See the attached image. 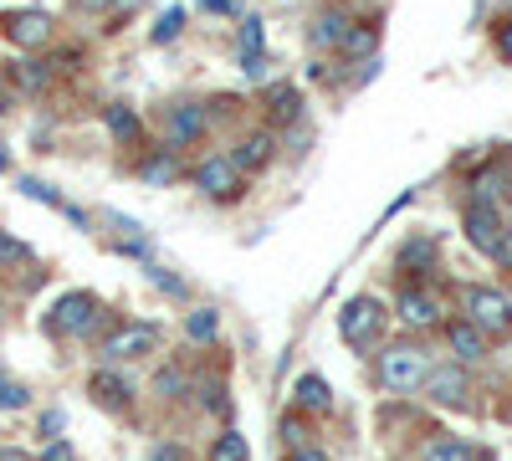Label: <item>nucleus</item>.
<instances>
[{
	"label": "nucleus",
	"instance_id": "nucleus-3",
	"mask_svg": "<svg viewBox=\"0 0 512 461\" xmlns=\"http://www.w3.org/2000/svg\"><path fill=\"white\" fill-rule=\"evenodd\" d=\"M379 333H384V303L379 298L359 292V298H349L344 308H338V339H344L349 349L379 344Z\"/></svg>",
	"mask_w": 512,
	"mask_h": 461
},
{
	"label": "nucleus",
	"instance_id": "nucleus-28",
	"mask_svg": "<svg viewBox=\"0 0 512 461\" xmlns=\"http://www.w3.org/2000/svg\"><path fill=\"white\" fill-rule=\"evenodd\" d=\"M21 195H31V200H41V205H57V211H67L62 195H57L47 180H21Z\"/></svg>",
	"mask_w": 512,
	"mask_h": 461
},
{
	"label": "nucleus",
	"instance_id": "nucleus-35",
	"mask_svg": "<svg viewBox=\"0 0 512 461\" xmlns=\"http://www.w3.org/2000/svg\"><path fill=\"white\" fill-rule=\"evenodd\" d=\"M282 441L303 451V446H308V426H303V421H282Z\"/></svg>",
	"mask_w": 512,
	"mask_h": 461
},
{
	"label": "nucleus",
	"instance_id": "nucleus-22",
	"mask_svg": "<svg viewBox=\"0 0 512 461\" xmlns=\"http://www.w3.org/2000/svg\"><path fill=\"white\" fill-rule=\"evenodd\" d=\"M251 451H246V436L241 431H221L216 436V446H210V461H246Z\"/></svg>",
	"mask_w": 512,
	"mask_h": 461
},
{
	"label": "nucleus",
	"instance_id": "nucleus-16",
	"mask_svg": "<svg viewBox=\"0 0 512 461\" xmlns=\"http://www.w3.org/2000/svg\"><path fill=\"white\" fill-rule=\"evenodd\" d=\"M103 123H108V134H113L118 144H139V139H144V123H139V113L128 108V103H108V108H103Z\"/></svg>",
	"mask_w": 512,
	"mask_h": 461
},
{
	"label": "nucleus",
	"instance_id": "nucleus-23",
	"mask_svg": "<svg viewBox=\"0 0 512 461\" xmlns=\"http://www.w3.org/2000/svg\"><path fill=\"white\" fill-rule=\"evenodd\" d=\"M31 262V246L16 241L11 231H0V272H11V267H26Z\"/></svg>",
	"mask_w": 512,
	"mask_h": 461
},
{
	"label": "nucleus",
	"instance_id": "nucleus-8",
	"mask_svg": "<svg viewBox=\"0 0 512 461\" xmlns=\"http://www.w3.org/2000/svg\"><path fill=\"white\" fill-rule=\"evenodd\" d=\"M0 36H6L11 47H21V52H36V47L52 41V16L47 11H6L0 16Z\"/></svg>",
	"mask_w": 512,
	"mask_h": 461
},
{
	"label": "nucleus",
	"instance_id": "nucleus-13",
	"mask_svg": "<svg viewBox=\"0 0 512 461\" xmlns=\"http://www.w3.org/2000/svg\"><path fill=\"white\" fill-rule=\"evenodd\" d=\"M272 154H277V139H272L267 129H262V134H246V139L231 149V159H236V170H241V175H251V170H267Z\"/></svg>",
	"mask_w": 512,
	"mask_h": 461
},
{
	"label": "nucleus",
	"instance_id": "nucleus-10",
	"mask_svg": "<svg viewBox=\"0 0 512 461\" xmlns=\"http://www.w3.org/2000/svg\"><path fill=\"white\" fill-rule=\"evenodd\" d=\"M420 390H425V400L441 405V410H461L466 400H472V380H466V369H461V364L431 369V380H425Z\"/></svg>",
	"mask_w": 512,
	"mask_h": 461
},
{
	"label": "nucleus",
	"instance_id": "nucleus-7",
	"mask_svg": "<svg viewBox=\"0 0 512 461\" xmlns=\"http://www.w3.org/2000/svg\"><path fill=\"white\" fill-rule=\"evenodd\" d=\"M154 349H159V328L154 323H123L118 333L103 339V359L108 364H134V359H144Z\"/></svg>",
	"mask_w": 512,
	"mask_h": 461
},
{
	"label": "nucleus",
	"instance_id": "nucleus-11",
	"mask_svg": "<svg viewBox=\"0 0 512 461\" xmlns=\"http://www.w3.org/2000/svg\"><path fill=\"white\" fill-rule=\"evenodd\" d=\"M400 323L405 328H420V333L436 328L441 323V303L431 298V292H420V287H405L400 292Z\"/></svg>",
	"mask_w": 512,
	"mask_h": 461
},
{
	"label": "nucleus",
	"instance_id": "nucleus-24",
	"mask_svg": "<svg viewBox=\"0 0 512 461\" xmlns=\"http://www.w3.org/2000/svg\"><path fill=\"white\" fill-rule=\"evenodd\" d=\"M180 31H185V11H180V6H169V11L159 16V26H154V47H169V41H180Z\"/></svg>",
	"mask_w": 512,
	"mask_h": 461
},
{
	"label": "nucleus",
	"instance_id": "nucleus-43",
	"mask_svg": "<svg viewBox=\"0 0 512 461\" xmlns=\"http://www.w3.org/2000/svg\"><path fill=\"white\" fill-rule=\"evenodd\" d=\"M6 170H11V154H6V149H0V175H6Z\"/></svg>",
	"mask_w": 512,
	"mask_h": 461
},
{
	"label": "nucleus",
	"instance_id": "nucleus-30",
	"mask_svg": "<svg viewBox=\"0 0 512 461\" xmlns=\"http://www.w3.org/2000/svg\"><path fill=\"white\" fill-rule=\"evenodd\" d=\"M16 82H21V88H47L52 72H47V67H36V62H21V67H16Z\"/></svg>",
	"mask_w": 512,
	"mask_h": 461
},
{
	"label": "nucleus",
	"instance_id": "nucleus-14",
	"mask_svg": "<svg viewBox=\"0 0 512 461\" xmlns=\"http://www.w3.org/2000/svg\"><path fill=\"white\" fill-rule=\"evenodd\" d=\"M349 31H354V21H349L344 11H323V16L313 21V47H318V52H344Z\"/></svg>",
	"mask_w": 512,
	"mask_h": 461
},
{
	"label": "nucleus",
	"instance_id": "nucleus-20",
	"mask_svg": "<svg viewBox=\"0 0 512 461\" xmlns=\"http://www.w3.org/2000/svg\"><path fill=\"white\" fill-rule=\"evenodd\" d=\"M374 47H379V21H354V31H349V41H344L338 57H369Z\"/></svg>",
	"mask_w": 512,
	"mask_h": 461
},
{
	"label": "nucleus",
	"instance_id": "nucleus-31",
	"mask_svg": "<svg viewBox=\"0 0 512 461\" xmlns=\"http://www.w3.org/2000/svg\"><path fill=\"white\" fill-rule=\"evenodd\" d=\"M262 47H267V31H262V21L251 16V21L241 26V52H262Z\"/></svg>",
	"mask_w": 512,
	"mask_h": 461
},
{
	"label": "nucleus",
	"instance_id": "nucleus-27",
	"mask_svg": "<svg viewBox=\"0 0 512 461\" xmlns=\"http://www.w3.org/2000/svg\"><path fill=\"white\" fill-rule=\"evenodd\" d=\"M26 405H31V390L0 374V410H26Z\"/></svg>",
	"mask_w": 512,
	"mask_h": 461
},
{
	"label": "nucleus",
	"instance_id": "nucleus-33",
	"mask_svg": "<svg viewBox=\"0 0 512 461\" xmlns=\"http://www.w3.org/2000/svg\"><path fill=\"white\" fill-rule=\"evenodd\" d=\"M62 426H67L62 410H47V415H41V436H47V441H62Z\"/></svg>",
	"mask_w": 512,
	"mask_h": 461
},
{
	"label": "nucleus",
	"instance_id": "nucleus-26",
	"mask_svg": "<svg viewBox=\"0 0 512 461\" xmlns=\"http://www.w3.org/2000/svg\"><path fill=\"white\" fill-rule=\"evenodd\" d=\"M297 108H303V103H297V88H292V82H277V88H272V118H292Z\"/></svg>",
	"mask_w": 512,
	"mask_h": 461
},
{
	"label": "nucleus",
	"instance_id": "nucleus-15",
	"mask_svg": "<svg viewBox=\"0 0 512 461\" xmlns=\"http://www.w3.org/2000/svg\"><path fill=\"white\" fill-rule=\"evenodd\" d=\"M88 390H93V400H98L103 410H123L128 400H134V385H128L123 374H113V369H98L93 380H88Z\"/></svg>",
	"mask_w": 512,
	"mask_h": 461
},
{
	"label": "nucleus",
	"instance_id": "nucleus-32",
	"mask_svg": "<svg viewBox=\"0 0 512 461\" xmlns=\"http://www.w3.org/2000/svg\"><path fill=\"white\" fill-rule=\"evenodd\" d=\"M149 277H154L159 292H175V298H185V282H180V277H169L164 267H149Z\"/></svg>",
	"mask_w": 512,
	"mask_h": 461
},
{
	"label": "nucleus",
	"instance_id": "nucleus-37",
	"mask_svg": "<svg viewBox=\"0 0 512 461\" xmlns=\"http://www.w3.org/2000/svg\"><path fill=\"white\" fill-rule=\"evenodd\" d=\"M149 461H185V451H180L175 441H164V446H154V451H149Z\"/></svg>",
	"mask_w": 512,
	"mask_h": 461
},
{
	"label": "nucleus",
	"instance_id": "nucleus-12",
	"mask_svg": "<svg viewBox=\"0 0 512 461\" xmlns=\"http://www.w3.org/2000/svg\"><path fill=\"white\" fill-rule=\"evenodd\" d=\"M446 339H451V349L461 354V364H482V359H487V333H482L472 318H451V323H446Z\"/></svg>",
	"mask_w": 512,
	"mask_h": 461
},
{
	"label": "nucleus",
	"instance_id": "nucleus-5",
	"mask_svg": "<svg viewBox=\"0 0 512 461\" xmlns=\"http://www.w3.org/2000/svg\"><path fill=\"white\" fill-rule=\"evenodd\" d=\"M461 313L472 318L482 333H507V328H512V303L502 298L497 287H477V282H466V287H461Z\"/></svg>",
	"mask_w": 512,
	"mask_h": 461
},
{
	"label": "nucleus",
	"instance_id": "nucleus-1",
	"mask_svg": "<svg viewBox=\"0 0 512 461\" xmlns=\"http://www.w3.org/2000/svg\"><path fill=\"white\" fill-rule=\"evenodd\" d=\"M431 354H425L420 344H395V349H384L379 354V385L384 390H420L425 380H431Z\"/></svg>",
	"mask_w": 512,
	"mask_h": 461
},
{
	"label": "nucleus",
	"instance_id": "nucleus-21",
	"mask_svg": "<svg viewBox=\"0 0 512 461\" xmlns=\"http://www.w3.org/2000/svg\"><path fill=\"white\" fill-rule=\"evenodd\" d=\"M185 333H190L195 344H210V339L221 333V313H216V308H195V313L185 318Z\"/></svg>",
	"mask_w": 512,
	"mask_h": 461
},
{
	"label": "nucleus",
	"instance_id": "nucleus-34",
	"mask_svg": "<svg viewBox=\"0 0 512 461\" xmlns=\"http://www.w3.org/2000/svg\"><path fill=\"white\" fill-rule=\"evenodd\" d=\"M241 72L262 82V77H267V57H262V52H241Z\"/></svg>",
	"mask_w": 512,
	"mask_h": 461
},
{
	"label": "nucleus",
	"instance_id": "nucleus-9",
	"mask_svg": "<svg viewBox=\"0 0 512 461\" xmlns=\"http://www.w3.org/2000/svg\"><path fill=\"white\" fill-rule=\"evenodd\" d=\"M205 129H210V113L200 108V103H175L169 108V118H164V139H169V149H195L200 139H205Z\"/></svg>",
	"mask_w": 512,
	"mask_h": 461
},
{
	"label": "nucleus",
	"instance_id": "nucleus-29",
	"mask_svg": "<svg viewBox=\"0 0 512 461\" xmlns=\"http://www.w3.org/2000/svg\"><path fill=\"white\" fill-rule=\"evenodd\" d=\"M154 390H159L164 400H180V395H185V374H180V369H164L159 380H154Z\"/></svg>",
	"mask_w": 512,
	"mask_h": 461
},
{
	"label": "nucleus",
	"instance_id": "nucleus-4",
	"mask_svg": "<svg viewBox=\"0 0 512 461\" xmlns=\"http://www.w3.org/2000/svg\"><path fill=\"white\" fill-rule=\"evenodd\" d=\"M195 190H200L205 200L231 205V200H241L246 175L236 170V159H231V154H210V159H200V164H195Z\"/></svg>",
	"mask_w": 512,
	"mask_h": 461
},
{
	"label": "nucleus",
	"instance_id": "nucleus-6",
	"mask_svg": "<svg viewBox=\"0 0 512 461\" xmlns=\"http://www.w3.org/2000/svg\"><path fill=\"white\" fill-rule=\"evenodd\" d=\"M461 231H466V241H472L477 251L497 257L512 226H502V211H497V205H487V200H472V205L461 211Z\"/></svg>",
	"mask_w": 512,
	"mask_h": 461
},
{
	"label": "nucleus",
	"instance_id": "nucleus-2",
	"mask_svg": "<svg viewBox=\"0 0 512 461\" xmlns=\"http://www.w3.org/2000/svg\"><path fill=\"white\" fill-rule=\"evenodd\" d=\"M98 323H103V308H98L93 292H62L47 313V328L57 339H93Z\"/></svg>",
	"mask_w": 512,
	"mask_h": 461
},
{
	"label": "nucleus",
	"instance_id": "nucleus-17",
	"mask_svg": "<svg viewBox=\"0 0 512 461\" xmlns=\"http://www.w3.org/2000/svg\"><path fill=\"white\" fill-rule=\"evenodd\" d=\"M292 395H297V405H303V410H313V415H328V410H333V390H328V380H323V374H303Z\"/></svg>",
	"mask_w": 512,
	"mask_h": 461
},
{
	"label": "nucleus",
	"instance_id": "nucleus-38",
	"mask_svg": "<svg viewBox=\"0 0 512 461\" xmlns=\"http://www.w3.org/2000/svg\"><path fill=\"white\" fill-rule=\"evenodd\" d=\"M497 47H502V57H507V62H512V21H507V26H502V36H497Z\"/></svg>",
	"mask_w": 512,
	"mask_h": 461
},
{
	"label": "nucleus",
	"instance_id": "nucleus-36",
	"mask_svg": "<svg viewBox=\"0 0 512 461\" xmlns=\"http://www.w3.org/2000/svg\"><path fill=\"white\" fill-rule=\"evenodd\" d=\"M41 461H77V451L67 441H47V451H41Z\"/></svg>",
	"mask_w": 512,
	"mask_h": 461
},
{
	"label": "nucleus",
	"instance_id": "nucleus-18",
	"mask_svg": "<svg viewBox=\"0 0 512 461\" xmlns=\"http://www.w3.org/2000/svg\"><path fill=\"white\" fill-rule=\"evenodd\" d=\"M420 461H477V451H472V441H461V436H441V441H431L420 451Z\"/></svg>",
	"mask_w": 512,
	"mask_h": 461
},
{
	"label": "nucleus",
	"instance_id": "nucleus-25",
	"mask_svg": "<svg viewBox=\"0 0 512 461\" xmlns=\"http://www.w3.org/2000/svg\"><path fill=\"white\" fill-rule=\"evenodd\" d=\"M431 267L436 262V241L431 236H415V241H405V251H400V267Z\"/></svg>",
	"mask_w": 512,
	"mask_h": 461
},
{
	"label": "nucleus",
	"instance_id": "nucleus-42",
	"mask_svg": "<svg viewBox=\"0 0 512 461\" xmlns=\"http://www.w3.org/2000/svg\"><path fill=\"white\" fill-rule=\"evenodd\" d=\"M0 461H31V456H21V451H0Z\"/></svg>",
	"mask_w": 512,
	"mask_h": 461
},
{
	"label": "nucleus",
	"instance_id": "nucleus-39",
	"mask_svg": "<svg viewBox=\"0 0 512 461\" xmlns=\"http://www.w3.org/2000/svg\"><path fill=\"white\" fill-rule=\"evenodd\" d=\"M200 6H205V11H216V16H221V11H231V0H200Z\"/></svg>",
	"mask_w": 512,
	"mask_h": 461
},
{
	"label": "nucleus",
	"instance_id": "nucleus-44",
	"mask_svg": "<svg viewBox=\"0 0 512 461\" xmlns=\"http://www.w3.org/2000/svg\"><path fill=\"white\" fill-rule=\"evenodd\" d=\"M502 421H507V426H512V405H507V410H502Z\"/></svg>",
	"mask_w": 512,
	"mask_h": 461
},
{
	"label": "nucleus",
	"instance_id": "nucleus-45",
	"mask_svg": "<svg viewBox=\"0 0 512 461\" xmlns=\"http://www.w3.org/2000/svg\"><path fill=\"white\" fill-rule=\"evenodd\" d=\"M0 374H6V369H0Z\"/></svg>",
	"mask_w": 512,
	"mask_h": 461
},
{
	"label": "nucleus",
	"instance_id": "nucleus-41",
	"mask_svg": "<svg viewBox=\"0 0 512 461\" xmlns=\"http://www.w3.org/2000/svg\"><path fill=\"white\" fill-rule=\"evenodd\" d=\"M113 6H118V11H139V6H144V0H113Z\"/></svg>",
	"mask_w": 512,
	"mask_h": 461
},
{
	"label": "nucleus",
	"instance_id": "nucleus-40",
	"mask_svg": "<svg viewBox=\"0 0 512 461\" xmlns=\"http://www.w3.org/2000/svg\"><path fill=\"white\" fill-rule=\"evenodd\" d=\"M292 461H328V456H323V451H308V446H303V451H297Z\"/></svg>",
	"mask_w": 512,
	"mask_h": 461
},
{
	"label": "nucleus",
	"instance_id": "nucleus-19",
	"mask_svg": "<svg viewBox=\"0 0 512 461\" xmlns=\"http://www.w3.org/2000/svg\"><path fill=\"white\" fill-rule=\"evenodd\" d=\"M149 185H175L180 180V159H175V149H164V154H154V159H144V170H139Z\"/></svg>",
	"mask_w": 512,
	"mask_h": 461
}]
</instances>
